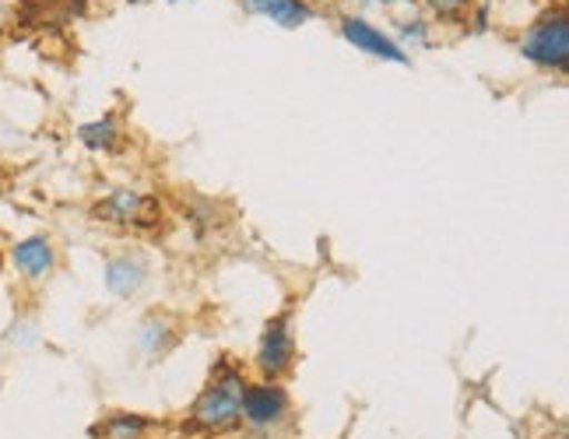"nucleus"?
Returning a JSON list of instances; mask_svg holds the SVG:
<instances>
[{
    "label": "nucleus",
    "instance_id": "f257e3e1",
    "mask_svg": "<svg viewBox=\"0 0 569 439\" xmlns=\"http://www.w3.org/2000/svg\"><path fill=\"white\" fill-rule=\"evenodd\" d=\"M247 362L218 359L208 372L204 387L193 393L183 411V432L197 439H229L243 429V393L250 387Z\"/></svg>",
    "mask_w": 569,
    "mask_h": 439
},
{
    "label": "nucleus",
    "instance_id": "f03ea898",
    "mask_svg": "<svg viewBox=\"0 0 569 439\" xmlns=\"http://www.w3.org/2000/svg\"><path fill=\"white\" fill-rule=\"evenodd\" d=\"M92 222L109 226V229H123V232H156L166 218V208L159 201V193L130 187V183H117L106 193H99L92 208Z\"/></svg>",
    "mask_w": 569,
    "mask_h": 439
},
{
    "label": "nucleus",
    "instance_id": "7ed1b4c3",
    "mask_svg": "<svg viewBox=\"0 0 569 439\" xmlns=\"http://www.w3.org/2000/svg\"><path fill=\"white\" fill-rule=\"evenodd\" d=\"M517 53L545 74H569V11L562 4L535 14L517 39Z\"/></svg>",
    "mask_w": 569,
    "mask_h": 439
},
{
    "label": "nucleus",
    "instance_id": "20e7f679",
    "mask_svg": "<svg viewBox=\"0 0 569 439\" xmlns=\"http://www.w3.org/2000/svg\"><path fill=\"white\" fill-rule=\"evenodd\" d=\"M299 362V338H296V313L281 310L264 320L250 351V377L257 380H289Z\"/></svg>",
    "mask_w": 569,
    "mask_h": 439
},
{
    "label": "nucleus",
    "instance_id": "39448f33",
    "mask_svg": "<svg viewBox=\"0 0 569 439\" xmlns=\"http://www.w3.org/2000/svg\"><path fill=\"white\" fill-rule=\"evenodd\" d=\"M296 419V401L292 390L281 380H250L243 393V429L253 439H274Z\"/></svg>",
    "mask_w": 569,
    "mask_h": 439
},
{
    "label": "nucleus",
    "instance_id": "423d86ee",
    "mask_svg": "<svg viewBox=\"0 0 569 439\" xmlns=\"http://www.w3.org/2000/svg\"><path fill=\"white\" fill-rule=\"evenodd\" d=\"M4 268L26 285V289H42L60 271V247L50 232H26L4 247Z\"/></svg>",
    "mask_w": 569,
    "mask_h": 439
},
{
    "label": "nucleus",
    "instance_id": "0eeeda50",
    "mask_svg": "<svg viewBox=\"0 0 569 439\" xmlns=\"http://www.w3.org/2000/svg\"><path fill=\"white\" fill-rule=\"evenodd\" d=\"M151 285V260L138 247L113 250L102 260V292L117 302H134Z\"/></svg>",
    "mask_w": 569,
    "mask_h": 439
},
{
    "label": "nucleus",
    "instance_id": "6e6552de",
    "mask_svg": "<svg viewBox=\"0 0 569 439\" xmlns=\"http://www.w3.org/2000/svg\"><path fill=\"white\" fill-rule=\"evenodd\" d=\"M338 36L348 42L352 50L373 57V60H383V63H398V68H408L411 57L398 47V42L390 39L387 29H380L377 21H369L366 14H341L338 18Z\"/></svg>",
    "mask_w": 569,
    "mask_h": 439
},
{
    "label": "nucleus",
    "instance_id": "1a4fd4ad",
    "mask_svg": "<svg viewBox=\"0 0 569 439\" xmlns=\"http://www.w3.org/2000/svg\"><path fill=\"white\" fill-rule=\"evenodd\" d=\"M180 345V320L166 310H148L134 327V351L141 362H162Z\"/></svg>",
    "mask_w": 569,
    "mask_h": 439
},
{
    "label": "nucleus",
    "instance_id": "9d476101",
    "mask_svg": "<svg viewBox=\"0 0 569 439\" xmlns=\"http://www.w3.org/2000/svg\"><path fill=\"white\" fill-rule=\"evenodd\" d=\"M162 429V422L156 415H144V411H106L102 419L89 429L92 439H151Z\"/></svg>",
    "mask_w": 569,
    "mask_h": 439
},
{
    "label": "nucleus",
    "instance_id": "9b49d317",
    "mask_svg": "<svg viewBox=\"0 0 569 439\" xmlns=\"http://www.w3.org/2000/svg\"><path fill=\"white\" fill-rule=\"evenodd\" d=\"M123 123L117 113H102L96 120H84L74 127V141L89 151V156H117L123 144Z\"/></svg>",
    "mask_w": 569,
    "mask_h": 439
},
{
    "label": "nucleus",
    "instance_id": "f8f14e48",
    "mask_svg": "<svg viewBox=\"0 0 569 439\" xmlns=\"http://www.w3.org/2000/svg\"><path fill=\"white\" fill-rule=\"evenodd\" d=\"M239 8L253 18H268L278 29H302L306 21L317 18V8H310L306 0H239Z\"/></svg>",
    "mask_w": 569,
    "mask_h": 439
},
{
    "label": "nucleus",
    "instance_id": "ddd939ff",
    "mask_svg": "<svg viewBox=\"0 0 569 439\" xmlns=\"http://www.w3.org/2000/svg\"><path fill=\"white\" fill-rule=\"evenodd\" d=\"M390 21H393V26L387 32L408 57H411V50H432L436 29H432V21L426 14H408V18H390Z\"/></svg>",
    "mask_w": 569,
    "mask_h": 439
},
{
    "label": "nucleus",
    "instance_id": "4468645a",
    "mask_svg": "<svg viewBox=\"0 0 569 439\" xmlns=\"http://www.w3.org/2000/svg\"><path fill=\"white\" fill-rule=\"evenodd\" d=\"M429 18H436L440 26H468V14L475 0H422Z\"/></svg>",
    "mask_w": 569,
    "mask_h": 439
},
{
    "label": "nucleus",
    "instance_id": "2eb2a0df",
    "mask_svg": "<svg viewBox=\"0 0 569 439\" xmlns=\"http://www.w3.org/2000/svg\"><path fill=\"white\" fill-rule=\"evenodd\" d=\"M4 345L8 348H18V351H29L39 345V323L32 317H14L11 327L4 331Z\"/></svg>",
    "mask_w": 569,
    "mask_h": 439
},
{
    "label": "nucleus",
    "instance_id": "dca6fc26",
    "mask_svg": "<svg viewBox=\"0 0 569 439\" xmlns=\"http://www.w3.org/2000/svg\"><path fill=\"white\" fill-rule=\"evenodd\" d=\"M18 18H21V0H0V36H8Z\"/></svg>",
    "mask_w": 569,
    "mask_h": 439
},
{
    "label": "nucleus",
    "instance_id": "f3484780",
    "mask_svg": "<svg viewBox=\"0 0 569 439\" xmlns=\"http://www.w3.org/2000/svg\"><path fill=\"white\" fill-rule=\"evenodd\" d=\"M377 4H383V8H415V4H419V0H377Z\"/></svg>",
    "mask_w": 569,
    "mask_h": 439
},
{
    "label": "nucleus",
    "instance_id": "a211bd4d",
    "mask_svg": "<svg viewBox=\"0 0 569 439\" xmlns=\"http://www.w3.org/2000/svg\"><path fill=\"white\" fill-rule=\"evenodd\" d=\"M310 8H320V4H331V0H306Z\"/></svg>",
    "mask_w": 569,
    "mask_h": 439
},
{
    "label": "nucleus",
    "instance_id": "6ab92c4d",
    "mask_svg": "<svg viewBox=\"0 0 569 439\" xmlns=\"http://www.w3.org/2000/svg\"><path fill=\"white\" fill-rule=\"evenodd\" d=\"M0 271H4V250H0Z\"/></svg>",
    "mask_w": 569,
    "mask_h": 439
},
{
    "label": "nucleus",
    "instance_id": "aec40b11",
    "mask_svg": "<svg viewBox=\"0 0 569 439\" xmlns=\"http://www.w3.org/2000/svg\"><path fill=\"white\" fill-rule=\"evenodd\" d=\"M130 4H144V0H130Z\"/></svg>",
    "mask_w": 569,
    "mask_h": 439
},
{
    "label": "nucleus",
    "instance_id": "412c9836",
    "mask_svg": "<svg viewBox=\"0 0 569 439\" xmlns=\"http://www.w3.org/2000/svg\"><path fill=\"white\" fill-rule=\"evenodd\" d=\"M362 4H377V0H362Z\"/></svg>",
    "mask_w": 569,
    "mask_h": 439
},
{
    "label": "nucleus",
    "instance_id": "4be33fe9",
    "mask_svg": "<svg viewBox=\"0 0 569 439\" xmlns=\"http://www.w3.org/2000/svg\"><path fill=\"white\" fill-rule=\"evenodd\" d=\"M21 4H26V0H21Z\"/></svg>",
    "mask_w": 569,
    "mask_h": 439
}]
</instances>
